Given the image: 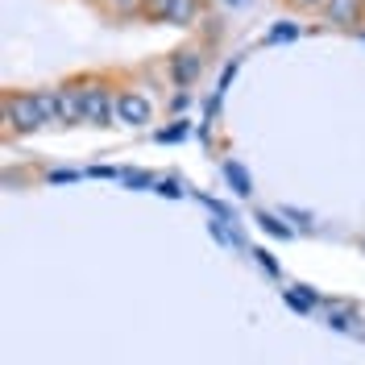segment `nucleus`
<instances>
[{"instance_id":"0eeeda50","label":"nucleus","mask_w":365,"mask_h":365,"mask_svg":"<svg viewBox=\"0 0 365 365\" xmlns=\"http://www.w3.org/2000/svg\"><path fill=\"white\" fill-rule=\"evenodd\" d=\"M200 17H204V0H170V4H166V17H162V25L191 29Z\"/></svg>"},{"instance_id":"9d476101","label":"nucleus","mask_w":365,"mask_h":365,"mask_svg":"<svg viewBox=\"0 0 365 365\" xmlns=\"http://www.w3.org/2000/svg\"><path fill=\"white\" fill-rule=\"evenodd\" d=\"M225 175H228V182H232V191H237V195H250V191H253V187H250V175H245L237 162H225Z\"/></svg>"},{"instance_id":"f257e3e1","label":"nucleus","mask_w":365,"mask_h":365,"mask_svg":"<svg viewBox=\"0 0 365 365\" xmlns=\"http://www.w3.org/2000/svg\"><path fill=\"white\" fill-rule=\"evenodd\" d=\"M79 91H83V125H96V129L116 125V88L104 75H83Z\"/></svg>"},{"instance_id":"a211bd4d","label":"nucleus","mask_w":365,"mask_h":365,"mask_svg":"<svg viewBox=\"0 0 365 365\" xmlns=\"http://www.w3.org/2000/svg\"><path fill=\"white\" fill-rule=\"evenodd\" d=\"M228 4H245V0H228Z\"/></svg>"},{"instance_id":"ddd939ff","label":"nucleus","mask_w":365,"mask_h":365,"mask_svg":"<svg viewBox=\"0 0 365 365\" xmlns=\"http://www.w3.org/2000/svg\"><path fill=\"white\" fill-rule=\"evenodd\" d=\"M295 34H299L295 25H274V29H270V34H266V38H270V42H291Z\"/></svg>"},{"instance_id":"dca6fc26","label":"nucleus","mask_w":365,"mask_h":365,"mask_svg":"<svg viewBox=\"0 0 365 365\" xmlns=\"http://www.w3.org/2000/svg\"><path fill=\"white\" fill-rule=\"evenodd\" d=\"M187 104H191V96H187V91H179V96H175V100H170V108H175V113H182V108H187Z\"/></svg>"},{"instance_id":"6ab92c4d","label":"nucleus","mask_w":365,"mask_h":365,"mask_svg":"<svg viewBox=\"0 0 365 365\" xmlns=\"http://www.w3.org/2000/svg\"><path fill=\"white\" fill-rule=\"evenodd\" d=\"M88 4H100V0H88Z\"/></svg>"},{"instance_id":"f03ea898","label":"nucleus","mask_w":365,"mask_h":365,"mask_svg":"<svg viewBox=\"0 0 365 365\" xmlns=\"http://www.w3.org/2000/svg\"><path fill=\"white\" fill-rule=\"evenodd\" d=\"M0 108H4V129H9V133L29 137V133H38V129H46L42 113H38V104H34V91H4Z\"/></svg>"},{"instance_id":"2eb2a0df","label":"nucleus","mask_w":365,"mask_h":365,"mask_svg":"<svg viewBox=\"0 0 365 365\" xmlns=\"http://www.w3.org/2000/svg\"><path fill=\"white\" fill-rule=\"evenodd\" d=\"M257 220H262V228H266V232H282V237H287V228L278 225L274 216H257Z\"/></svg>"},{"instance_id":"6e6552de","label":"nucleus","mask_w":365,"mask_h":365,"mask_svg":"<svg viewBox=\"0 0 365 365\" xmlns=\"http://www.w3.org/2000/svg\"><path fill=\"white\" fill-rule=\"evenodd\" d=\"M34 104L42 113V125H63V108H58V91L54 88H38L34 91Z\"/></svg>"},{"instance_id":"f3484780","label":"nucleus","mask_w":365,"mask_h":365,"mask_svg":"<svg viewBox=\"0 0 365 365\" xmlns=\"http://www.w3.org/2000/svg\"><path fill=\"white\" fill-rule=\"evenodd\" d=\"M71 179H79V175H75V170H54V175H50V182H71Z\"/></svg>"},{"instance_id":"39448f33","label":"nucleus","mask_w":365,"mask_h":365,"mask_svg":"<svg viewBox=\"0 0 365 365\" xmlns=\"http://www.w3.org/2000/svg\"><path fill=\"white\" fill-rule=\"evenodd\" d=\"M365 17V0H328L324 4V21L336 29H353Z\"/></svg>"},{"instance_id":"f8f14e48","label":"nucleus","mask_w":365,"mask_h":365,"mask_svg":"<svg viewBox=\"0 0 365 365\" xmlns=\"http://www.w3.org/2000/svg\"><path fill=\"white\" fill-rule=\"evenodd\" d=\"M282 4H287L291 13H324L328 0H282Z\"/></svg>"},{"instance_id":"4468645a","label":"nucleus","mask_w":365,"mask_h":365,"mask_svg":"<svg viewBox=\"0 0 365 365\" xmlns=\"http://www.w3.org/2000/svg\"><path fill=\"white\" fill-rule=\"evenodd\" d=\"M162 141H179V137H187V120H175V125H170V129H162Z\"/></svg>"},{"instance_id":"20e7f679","label":"nucleus","mask_w":365,"mask_h":365,"mask_svg":"<svg viewBox=\"0 0 365 365\" xmlns=\"http://www.w3.org/2000/svg\"><path fill=\"white\" fill-rule=\"evenodd\" d=\"M170 79L179 83V88H191L195 79H200V71H204V54L195 50V46H182V50H175L170 54Z\"/></svg>"},{"instance_id":"1a4fd4ad","label":"nucleus","mask_w":365,"mask_h":365,"mask_svg":"<svg viewBox=\"0 0 365 365\" xmlns=\"http://www.w3.org/2000/svg\"><path fill=\"white\" fill-rule=\"evenodd\" d=\"M104 17H137V9H141V0H100L96 4Z\"/></svg>"},{"instance_id":"7ed1b4c3","label":"nucleus","mask_w":365,"mask_h":365,"mask_svg":"<svg viewBox=\"0 0 365 365\" xmlns=\"http://www.w3.org/2000/svg\"><path fill=\"white\" fill-rule=\"evenodd\" d=\"M116 120L129 129H145L154 120V100L141 88H116Z\"/></svg>"},{"instance_id":"9b49d317","label":"nucleus","mask_w":365,"mask_h":365,"mask_svg":"<svg viewBox=\"0 0 365 365\" xmlns=\"http://www.w3.org/2000/svg\"><path fill=\"white\" fill-rule=\"evenodd\" d=\"M166 4H170V0H141L137 17H141V21H162V17H166Z\"/></svg>"},{"instance_id":"423d86ee","label":"nucleus","mask_w":365,"mask_h":365,"mask_svg":"<svg viewBox=\"0 0 365 365\" xmlns=\"http://www.w3.org/2000/svg\"><path fill=\"white\" fill-rule=\"evenodd\" d=\"M58 108H63V125H83V91H79V79H67L58 83Z\"/></svg>"}]
</instances>
